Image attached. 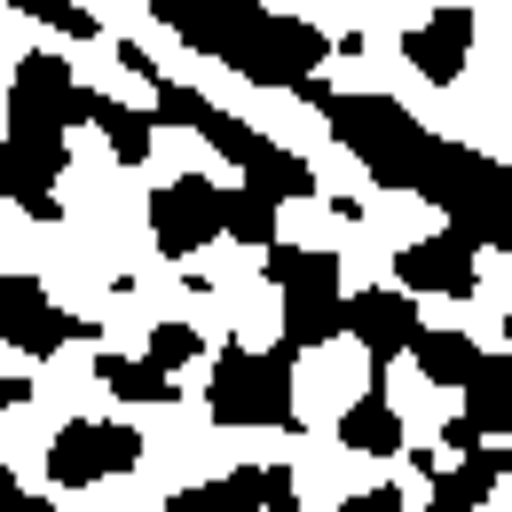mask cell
Listing matches in <instances>:
<instances>
[{"mask_svg":"<svg viewBox=\"0 0 512 512\" xmlns=\"http://www.w3.org/2000/svg\"><path fill=\"white\" fill-rule=\"evenodd\" d=\"M71 119H95V95L71 79V64L24 56V64H16V87H8V142H16L32 166H48L56 182H64V166H71V142H64Z\"/></svg>","mask_w":512,"mask_h":512,"instance_id":"1","label":"cell"},{"mask_svg":"<svg viewBox=\"0 0 512 512\" xmlns=\"http://www.w3.org/2000/svg\"><path fill=\"white\" fill-rule=\"evenodd\" d=\"M158 87V119H182V127H197L245 182H260V190H276V197H308L316 190V174H308V158H292V150H276L268 134H253L245 119H229L221 103H205L197 87H174V79H150Z\"/></svg>","mask_w":512,"mask_h":512,"instance_id":"2","label":"cell"},{"mask_svg":"<svg viewBox=\"0 0 512 512\" xmlns=\"http://www.w3.org/2000/svg\"><path fill=\"white\" fill-rule=\"evenodd\" d=\"M292 339L284 347H221L213 355V379H205V410L213 426H292Z\"/></svg>","mask_w":512,"mask_h":512,"instance_id":"3","label":"cell"},{"mask_svg":"<svg viewBox=\"0 0 512 512\" xmlns=\"http://www.w3.org/2000/svg\"><path fill=\"white\" fill-rule=\"evenodd\" d=\"M150 237L166 260L205 253L213 237H229V190H213L205 174H174L166 190H150Z\"/></svg>","mask_w":512,"mask_h":512,"instance_id":"4","label":"cell"},{"mask_svg":"<svg viewBox=\"0 0 512 512\" xmlns=\"http://www.w3.org/2000/svg\"><path fill=\"white\" fill-rule=\"evenodd\" d=\"M134 465H142V434H134V426H95V418H71L64 434L48 442V481H64V489L111 481V473H134Z\"/></svg>","mask_w":512,"mask_h":512,"instance_id":"5","label":"cell"},{"mask_svg":"<svg viewBox=\"0 0 512 512\" xmlns=\"http://www.w3.org/2000/svg\"><path fill=\"white\" fill-rule=\"evenodd\" d=\"M0 339L24 355H56L71 339H95V316H64L48 300V284H32V276H0Z\"/></svg>","mask_w":512,"mask_h":512,"instance_id":"6","label":"cell"},{"mask_svg":"<svg viewBox=\"0 0 512 512\" xmlns=\"http://www.w3.org/2000/svg\"><path fill=\"white\" fill-rule=\"evenodd\" d=\"M473 229L457 221L442 237H418V245H402L394 253V276H402V292H434V300H473V284H481V268H473Z\"/></svg>","mask_w":512,"mask_h":512,"instance_id":"7","label":"cell"},{"mask_svg":"<svg viewBox=\"0 0 512 512\" xmlns=\"http://www.w3.org/2000/svg\"><path fill=\"white\" fill-rule=\"evenodd\" d=\"M292 497H300V481H292L284 465H245V473H229V481L182 489L174 512H292Z\"/></svg>","mask_w":512,"mask_h":512,"instance_id":"8","label":"cell"},{"mask_svg":"<svg viewBox=\"0 0 512 512\" xmlns=\"http://www.w3.org/2000/svg\"><path fill=\"white\" fill-rule=\"evenodd\" d=\"M347 339H363L371 347V363H394V355H410V339H418V300L410 292H355L347 300Z\"/></svg>","mask_w":512,"mask_h":512,"instance_id":"9","label":"cell"},{"mask_svg":"<svg viewBox=\"0 0 512 512\" xmlns=\"http://www.w3.org/2000/svg\"><path fill=\"white\" fill-rule=\"evenodd\" d=\"M402 56L418 64V79H434V87H449L457 71H465V56H473V8L465 0H449V8H434L410 40H402Z\"/></svg>","mask_w":512,"mask_h":512,"instance_id":"10","label":"cell"},{"mask_svg":"<svg viewBox=\"0 0 512 512\" xmlns=\"http://www.w3.org/2000/svg\"><path fill=\"white\" fill-rule=\"evenodd\" d=\"M0 197L16 205V213H32V221H64V197H56V174L48 166H32L8 134H0Z\"/></svg>","mask_w":512,"mask_h":512,"instance_id":"11","label":"cell"},{"mask_svg":"<svg viewBox=\"0 0 512 512\" xmlns=\"http://www.w3.org/2000/svg\"><path fill=\"white\" fill-rule=\"evenodd\" d=\"M339 442L355 449V457H394V449H402V410L386 402V386H371V394H355V402H347Z\"/></svg>","mask_w":512,"mask_h":512,"instance_id":"12","label":"cell"},{"mask_svg":"<svg viewBox=\"0 0 512 512\" xmlns=\"http://www.w3.org/2000/svg\"><path fill=\"white\" fill-rule=\"evenodd\" d=\"M347 331V300L339 292H284V339L292 347H331Z\"/></svg>","mask_w":512,"mask_h":512,"instance_id":"13","label":"cell"},{"mask_svg":"<svg viewBox=\"0 0 512 512\" xmlns=\"http://www.w3.org/2000/svg\"><path fill=\"white\" fill-rule=\"evenodd\" d=\"M95 379L111 386L119 402H182V386H174V371H166L158 355H142V363H134V355H103Z\"/></svg>","mask_w":512,"mask_h":512,"instance_id":"14","label":"cell"},{"mask_svg":"<svg viewBox=\"0 0 512 512\" xmlns=\"http://www.w3.org/2000/svg\"><path fill=\"white\" fill-rule=\"evenodd\" d=\"M497 473H505L497 449H465L457 473H434V505H442V512H481V505H489V489H497Z\"/></svg>","mask_w":512,"mask_h":512,"instance_id":"15","label":"cell"},{"mask_svg":"<svg viewBox=\"0 0 512 512\" xmlns=\"http://www.w3.org/2000/svg\"><path fill=\"white\" fill-rule=\"evenodd\" d=\"M410 355H418V371H426L434 386H465L473 371H481V347H473L465 331H426V323H418Z\"/></svg>","mask_w":512,"mask_h":512,"instance_id":"16","label":"cell"},{"mask_svg":"<svg viewBox=\"0 0 512 512\" xmlns=\"http://www.w3.org/2000/svg\"><path fill=\"white\" fill-rule=\"evenodd\" d=\"M465 410L481 418V434H512V355H481V371L465 379Z\"/></svg>","mask_w":512,"mask_h":512,"instance_id":"17","label":"cell"},{"mask_svg":"<svg viewBox=\"0 0 512 512\" xmlns=\"http://www.w3.org/2000/svg\"><path fill=\"white\" fill-rule=\"evenodd\" d=\"M268 276H276V292H339V260L308 253V245H268Z\"/></svg>","mask_w":512,"mask_h":512,"instance_id":"18","label":"cell"},{"mask_svg":"<svg viewBox=\"0 0 512 512\" xmlns=\"http://www.w3.org/2000/svg\"><path fill=\"white\" fill-rule=\"evenodd\" d=\"M276 205H284V197L260 190V182L229 190V237H237V245H253V253H268V245H276Z\"/></svg>","mask_w":512,"mask_h":512,"instance_id":"19","label":"cell"},{"mask_svg":"<svg viewBox=\"0 0 512 512\" xmlns=\"http://www.w3.org/2000/svg\"><path fill=\"white\" fill-rule=\"evenodd\" d=\"M95 127H103V142H111V158H119V166H142V158H150V127H158V119L95 95Z\"/></svg>","mask_w":512,"mask_h":512,"instance_id":"20","label":"cell"},{"mask_svg":"<svg viewBox=\"0 0 512 512\" xmlns=\"http://www.w3.org/2000/svg\"><path fill=\"white\" fill-rule=\"evenodd\" d=\"M8 8H24V16L56 24V32H71V40H95V16H87L79 0H8Z\"/></svg>","mask_w":512,"mask_h":512,"instance_id":"21","label":"cell"},{"mask_svg":"<svg viewBox=\"0 0 512 512\" xmlns=\"http://www.w3.org/2000/svg\"><path fill=\"white\" fill-rule=\"evenodd\" d=\"M150 355H158L166 371L197 363V323H158V331H150Z\"/></svg>","mask_w":512,"mask_h":512,"instance_id":"22","label":"cell"},{"mask_svg":"<svg viewBox=\"0 0 512 512\" xmlns=\"http://www.w3.org/2000/svg\"><path fill=\"white\" fill-rule=\"evenodd\" d=\"M442 442H449V457L481 449V418H473V410H465V418H449V426H442Z\"/></svg>","mask_w":512,"mask_h":512,"instance_id":"23","label":"cell"},{"mask_svg":"<svg viewBox=\"0 0 512 512\" xmlns=\"http://www.w3.org/2000/svg\"><path fill=\"white\" fill-rule=\"evenodd\" d=\"M339 512H402V489L386 481V489H363V497H347Z\"/></svg>","mask_w":512,"mask_h":512,"instance_id":"24","label":"cell"},{"mask_svg":"<svg viewBox=\"0 0 512 512\" xmlns=\"http://www.w3.org/2000/svg\"><path fill=\"white\" fill-rule=\"evenodd\" d=\"M16 402H32V379H0V410H16Z\"/></svg>","mask_w":512,"mask_h":512,"instance_id":"25","label":"cell"},{"mask_svg":"<svg viewBox=\"0 0 512 512\" xmlns=\"http://www.w3.org/2000/svg\"><path fill=\"white\" fill-rule=\"evenodd\" d=\"M505 339H512V316H505Z\"/></svg>","mask_w":512,"mask_h":512,"instance_id":"26","label":"cell"}]
</instances>
